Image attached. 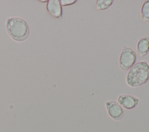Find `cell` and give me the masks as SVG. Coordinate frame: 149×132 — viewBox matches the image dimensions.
<instances>
[{"instance_id":"obj_1","label":"cell","mask_w":149,"mask_h":132,"mask_svg":"<svg viewBox=\"0 0 149 132\" xmlns=\"http://www.w3.org/2000/svg\"><path fill=\"white\" fill-rule=\"evenodd\" d=\"M149 80V65L145 61L135 63L129 70L126 77V84L130 87H137Z\"/></svg>"},{"instance_id":"obj_2","label":"cell","mask_w":149,"mask_h":132,"mask_svg":"<svg viewBox=\"0 0 149 132\" xmlns=\"http://www.w3.org/2000/svg\"><path fill=\"white\" fill-rule=\"evenodd\" d=\"M7 31L11 38L19 42L24 41L29 35V27L26 22L20 17L8 19L6 24Z\"/></svg>"},{"instance_id":"obj_3","label":"cell","mask_w":149,"mask_h":132,"mask_svg":"<svg viewBox=\"0 0 149 132\" xmlns=\"http://www.w3.org/2000/svg\"><path fill=\"white\" fill-rule=\"evenodd\" d=\"M136 54L130 48L124 46L120 54L119 66L123 71L130 70L136 63Z\"/></svg>"},{"instance_id":"obj_4","label":"cell","mask_w":149,"mask_h":132,"mask_svg":"<svg viewBox=\"0 0 149 132\" xmlns=\"http://www.w3.org/2000/svg\"><path fill=\"white\" fill-rule=\"evenodd\" d=\"M106 109L108 115L114 120L119 121L124 116L122 107L115 101H108L105 103Z\"/></svg>"},{"instance_id":"obj_5","label":"cell","mask_w":149,"mask_h":132,"mask_svg":"<svg viewBox=\"0 0 149 132\" xmlns=\"http://www.w3.org/2000/svg\"><path fill=\"white\" fill-rule=\"evenodd\" d=\"M139 99L130 94H122L118 98V103L126 109H132L139 104Z\"/></svg>"},{"instance_id":"obj_6","label":"cell","mask_w":149,"mask_h":132,"mask_svg":"<svg viewBox=\"0 0 149 132\" xmlns=\"http://www.w3.org/2000/svg\"><path fill=\"white\" fill-rule=\"evenodd\" d=\"M47 11L55 18H61L62 15V7L60 1L49 0L47 3Z\"/></svg>"},{"instance_id":"obj_7","label":"cell","mask_w":149,"mask_h":132,"mask_svg":"<svg viewBox=\"0 0 149 132\" xmlns=\"http://www.w3.org/2000/svg\"><path fill=\"white\" fill-rule=\"evenodd\" d=\"M136 50L138 55L141 57L146 56L149 52V37L144 35L141 37L136 47Z\"/></svg>"},{"instance_id":"obj_8","label":"cell","mask_w":149,"mask_h":132,"mask_svg":"<svg viewBox=\"0 0 149 132\" xmlns=\"http://www.w3.org/2000/svg\"><path fill=\"white\" fill-rule=\"evenodd\" d=\"M140 16L141 19L147 23H149V0L145 1L142 5Z\"/></svg>"},{"instance_id":"obj_9","label":"cell","mask_w":149,"mask_h":132,"mask_svg":"<svg viewBox=\"0 0 149 132\" xmlns=\"http://www.w3.org/2000/svg\"><path fill=\"white\" fill-rule=\"evenodd\" d=\"M112 0H97L96 1V8L98 10H105L110 8L112 5Z\"/></svg>"},{"instance_id":"obj_10","label":"cell","mask_w":149,"mask_h":132,"mask_svg":"<svg viewBox=\"0 0 149 132\" xmlns=\"http://www.w3.org/2000/svg\"><path fill=\"white\" fill-rule=\"evenodd\" d=\"M75 2H76V1L75 0L74 1V0H61L60 1L61 5L63 6L71 5L72 4H74Z\"/></svg>"}]
</instances>
